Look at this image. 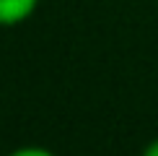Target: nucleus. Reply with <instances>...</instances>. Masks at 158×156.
<instances>
[{"mask_svg":"<svg viewBox=\"0 0 158 156\" xmlns=\"http://www.w3.org/2000/svg\"><path fill=\"white\" fill-rule=\"evenodd\" d=\"M143 156H158V138H156V141H150L148 146H145V151H143Z\"/></svg>","mask_w":158,"mask_h":156,"instance_id":"nucleus-3","label":"nucleus"},{"mask_svg":"<svg viewBox=\"0 0 158 156\" xmlns=\"http://www.w3.org/2000/svg\"><path fill=\"white\" fill-rule=\"evenodd\" d=\"M39 0H0V26H18L36 11Z\"/></svg>","mask_w":158,"mask_h":156,"instance_id":"nucleus-1","label":"nucleus"},{"mask_svg":"<svg viewBox=\"0 0 158 156\" xmlns=\"http://www.w3.org/2000/svg\"><path fill=\"white\" fill-rule=\"evenodd\" d=\"M8 156H57V154L49 151V148H42V146H23V148H16Z\"/></svg>","mask_w":158,"mask_h":156,"instance_id":"nucleus-2","label":"nucleus"}]
</instances>
